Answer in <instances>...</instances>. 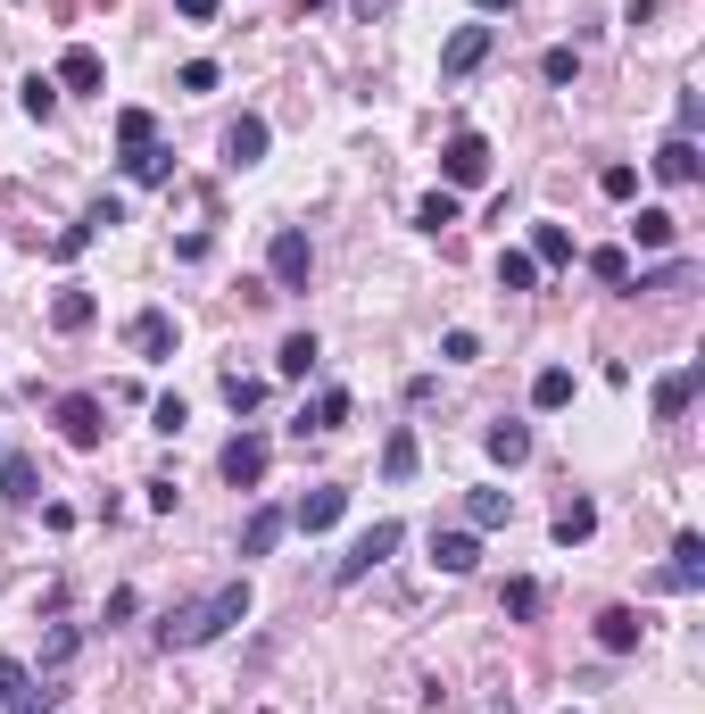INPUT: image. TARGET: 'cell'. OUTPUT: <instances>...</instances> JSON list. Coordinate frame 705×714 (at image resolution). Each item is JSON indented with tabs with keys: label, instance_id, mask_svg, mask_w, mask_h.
Masks as SVG:
<instances>
[{
	"label": "cell",
	"instance_id": "cell-1",
	"mask_svg": "<svg viewBox=\"0 0 705 714\" xmlns=\"http://www.w3.org/2000/svg\"><path fill=\"white\" fill-rule=\"evenodd\" d=\"M242 615H249V582H216L208 599L167 606V623H158V648H208V639L233 632Z\"/></svg>",
	"mask_w": 705,
	"mask_h": 714
},
{
	"label": "cell",
	"instance_id": "cell-2",
	"mask_svg": "<svg viewBox=\"0 0 705 714\" xmlns=\"http://www.w3.org/2000/svg\"><path fill=\"white\" fill-rule=\"evenodd\" d=\"M399 540H407V524H399V515H382V524H366V532H357L349 548H340L333 582H366L373 565H390V557H399Z\"/></svg>",
	"mask_w": 705,
	"mask_h": 714
},
{
	"label": "cell",
	"instance_id": "cell-3",
	"mask_svg": "<svg viewBox=\"0 0 705 714\" xmlns=\"http://www.w3.org/2000/svg\"><path fill=\"white\" fill-rule=\"evenodd\" d=\"M440 175H448V191H473V183H490V142L473 125H457L440 142Z\"/></svg>",
	"mask_w": 705,
	"mask_h": 714
},
{
	"label": "cell",
	"instance_id": "cell-4",
	"mask_svg": "<svg viewBox=\"0 0 705 714\" xmlns=\"http://www.w3.org/2000/svg\"><path fill=\"white\" fill-rule=\"evenodd\" d=\"M266 275H275V291H307L316 249H307V233H299V225H282L275 242H266Z\"/></svg>",
	"mask_w": 705,
	"mask_h": 714
},
{
	"label": "cell",
	"instance_id": "cell-5",
	"mask_svg": "<svg viewBox=\"0 0 705 714\" xmlns=\"http://www.w3.org/2000/svg\"><path fill=\"white\" fill-rule=\"evenodd\" d=\"M490 51H499V25H457V34L440 42V83H465Z\"/></svg>",
	"mask_w": 705,
	"mask_h": 714
},
{
	"label": "cell",
	"instance_id": "cell-6",
	"mask_svg": "<svg viewBox=\"0 0 705 714\" xmlns=\"http://www.w3.org/2000/svg\"><path fill=\"white\" fill-rule=\"evenodd\" d=\"M266 457H275V449H266L258 433H233V440H224V457H216V473H224L233 490H258V482H266Z\"/></svg>",
	"mask_w": 705,
	"mask_h": 714
},
{
	"label": "cell",
	"instance_id": "cell-7",
	"mask_svg": "<svg viewBox=\"0 0 705 714\" xmlns=\"http://www.w3.org/2000/svg\"><path fill=\"white\" fill-rule=\"evenodd\" d=\"M125 341H133L142 366H167V357H175V316H167V308H142V316L125 324Z\"/></svg>",
	"mask_w": 705,
	"mask_h": 714
},
{
	"label": "cell",
	"instance_id": "cell-8",
	"mask_svg": "<svg viewBox=\"0 0 705 714\" xmlns=\"http://www.w3.org/2000/svg\"><path fill=\"white\" fill-rule=\"evenodd\" d=\"M266 142H275V125H266L258 109H242L233 125H224V167H258V158H266Z\"/></svg>",
	"mask_w": 705,
	"mask_h": 714
},
{
	"label": "cell",
	"instance_id": "cell-9",
	"mask_svg": "<svg viewBox=\"0 0 705 714\" xmlns=\"http://www.w3.org/2000/svg\"><path fill=\"white\" fill-rule=\"evenodd\" d=\"M58 433H67L75 449H100V433H109V424H100V399L92 391H67V399H58Z\"/></svg>",
	"mask_w": 705,
	"mask_h": 714
},
{
	"label": "cell",
	"instance_id": "cell-10",
	"mask_svg": "<svg viewBox=\"0 0 705 714\" xmlns=\"http://www.w3.org/2000/svg\"><path fill=\"white\" fill-rule=\"evenodd\" d=\"M340 515H349V490H340V482H324V490H307V499L291 507V524H299V532H333Z\"/></svg>",
	"mask_w": 705,
	"mask_h": 714
},
{
	"label": "cell",
	"instance_id": "cell-11",
	"mask_svg": "<svg viewBox=\"0 0 705 714\" xmlns=\"http://www.w3.org/2000/svg\"><path fill=\"white\" fill-rule=\"evenodd\" d=\"M648 167H656V183L681 191V183H697V175H705V158H697V142H689V133H672V142L648 158Z\"/></svg>",
	"mask_w": 705,
	"mask_h": 714
},
{
	"label": "cell",
	"instance_id": "cell-12",
	"mask_svg": "<svg viewBox=\"0 0 705 714\" xmlns=\"http://www.w3.org/2000/svg\"><path fill=\"white\" fill-rule=\"evenodd\" d=\"M656 582H664V590H697V582H705V540H697V532H681V540H672V565L656 573Z\"/></svg>",
	"mask_w": 705,
	"mask_h": 714
},
{
	"label": "cell",
	"instance_id": "cell-13",
	"mask_svg": "<svg viewBox=\"0 0 705 714\" xmlns=\"http://www.w3.org/2000/svg\"><path fill=\"white\" fill-rule=\"evenodd\" d=\"M51 83H67V92H100V83H109V67H100L92 42H75V51L58 58V76H51Z\"/></svg>",
	"mask_w": 705,
	"mask_h": 714
},
{
	"label": "cell",
	"instance_id": "cell-14",
	"mask_svg": "<svg viewBox=\"0 0 705 714\" xmlns=\"http://www.w3.org/2000/svg\"><path fill=\"white\" fill-rule=\"evenodd\" d=\"M51 324H58V333H92V324H100V300L83 291V282H67V291L51 300Z\"/></svg>",
	"mask_w": 705,
	"mask_h": 714
},
{
	"label": "cell",
	"instance_id": "cell-15",
	"mask_svg": "<svg viewBox=\"0 0 705 714\" xmlns=\"http://www.w3.org/2000/svg\"><path fill=\"white\" fill-rule=\"evenodd\" d=\"M697 382H705V366H697V357H689V366H672V375L656 382V415H664V424H672V415H681L689 399H697Z\"/></svg>",
	"mask_w": 705,
	"mask_h": 714
},
{
	"label": "cell",
	"instance_id": "cell-16",
	"mask_svg": "<svg viewBox=\"0 0 705 714\" xmlns=\"http://www.w3.org/2000/svg\"><path fill=\"white\" fill-rule=\"evenodd\" d=\"M282 532H291V507H258V515L242 524V557H275Z\"/></svg>",
	"mask_w": 705,
	"mask_h": 714
},
{
	"label": "cell",
	"instance_id": "cell-17",
	"mask_svg": "<svg viewBox=\"0 0 705 714\" xmlns=\"http://www.w3.org/2000/svg\"><path fill=\"white\" fill-rule=\"evenodd\" d=\"M340 424H349V391H340V382H324L316 408H299V433H340Z\"/></svg>",
	"mask_w": 705,
	"mask_h": 714
},
{
	"label": "cell",
	"instance_id": "cell-18",
	"mask_svg": "<svg viewBox=\"0 0 705 714\" xmlns=\"http://www.w3.org/2000/svg\"><path fill=\"white\" fill-rule=\"evenodd\" d=\"M432 565H440V573H473V565H482V540H473V532H432Z\"/></svg>",
	"mask_w": 705,
	"mask_h": 714
},
{
	"label": "cell",
	"instance_id": "cell-19",
	"mask_svg": "<svg viewBox=\"0 0 705 714\" xmlns=\"http://www.w3.org/2000/svg\"><path fill=\"white\" fill-rule=\"evenodd\" d=\"M0 499H9V507H34V499H42L34 457H0Z\"/></svg>",
	"mask_w": 705,
	"mask_h": 714
},
{
	"label": "cell",
	"instance_id": "cell-20",
	"mask_svg": "<svg viewBox=\"0 0 705 714\" xmlns=\"http://www.w3.org/2000/svg\"><path fill=\"white\" fill-rule=\"evenodd\" d=\"M597 648H606V657H631L639 648V615L631 606H606V615H597Z\"/></svg>",
	"mask_w": 705,
	"mask_h": 714
},
{
	"label": "cell",
	"instance_id": "cell-21",
	"mask_svg": "<svg viewBox=\"0 0 705 714\" xmlns=\"http://www.w3.org/2000/svg\"><path fill=\"white\" fill-rule=\"evenodd\" d=\"M482 449L499 457V466H523V457H531V424H506V415H499V424L482 433Z\"/></svg>",
	"mask_w": 705,
	"mask_h": 714
},
{
	"label": "cell",
	"instance_id": "cell-22",
	"mask_svg": "<svg viewBox=\"0 0 705 714\" xmlns=\"http://www.w3.org/2000/svg\"><path fill=\"white\" fill-rule=\"evenodd\" d=\"M531 408H548V415L573 408V366H539L531 375Z\"/></svg>",
	"mask_w": 705,
	"mask_h": 714
},
{
	"label": "cell",
	"instance_id": "cell-23",
	"mask_svg": "<svg viewBox=\"0 0 705 714\" xmlns=\"http://www.w3.org/2000/svg\"><path fill=\"white\" fill-rule=\"evenodd\" d=\"M631 242H639V249H672V242H681L672 208H639V216H631Z\"/></svg>",
	"mask_w": 705,
	"mask_h": 714
},
{
	"label": "cell",
	"instance_id": "cell-24",
	"mask_svg": "<svg viewBox=\"0 0 705 714\" xmlns=\"http://www.w3.org/2000/svg\"><path fill=\"white\" fill-rule=\"evenodd\" d=\"M316 333H291V341H282V349H275V366H282V375H291V382H307V375H316Z\"/></svg>",
	"mask_w": 705,
	"mask_h": 714
},
{
	"label": "cell",
	"instance_id": "cell-25",
	"mask_svg": "<svg viewBox=\"0 0 705 714\" xmlns=\"http://www.w3.org/2000/svg\"><path fill=\"white\" fill-rule=\"evenodd\" d=\"M149 142H158V116H149V109H116V150H149Z\"/></svg>",
	"mask_w": 705,
	"mask_h": 714
},
{
	"label": "cell",
	"instance_id": "cell-26",
	"mask_svg": "<svg viewBox=\"0 0 705 714\" xmlns=\"http://www.w3.org/2000/svg\"><path fill=\"white\" fill-rule=\"evenodd\" d=\"M531 266H573V233L564 225H531Z\"/></svg>",
	"mask_w": 705,
	"mask_h": 714
},
{
	"label": "cell",
	"instance_id": "cell-27",
	"mask_svg": "<svg viewBox=\"0 0 705 714\" xmlns=\"http://www.w3.org/2000/svg\"><path fill=\"white\" fill-rule=\"evenodd\" d=\"M590 532H597V507H590V499H564V507H557V540H564V548H581Z\"/></svg>",
	"mask_w": 705,
	"mask_h": 714
},
{
	"label": "cell",
	"instance_id": "cell-28",
	"mask_svg": "<svg viewBox=\"0 0 705 714\" xmlns=\"http://www.w3.org/2000/svg\"><path fill=\"white\" fill-rule=\"evenodd\" d=\"M506 515H515V507H506V490H473V499H465V524H473V532H499Z\"/></svg>",
	"mask_w": 705,
	"mask_h": 714
},
{
	"label": "cell",
	"instance_id": "cell-29",
	"mask_svg": "<svg viewBox=\"0 0 705 714\" xmlns=\"http://www.w3.org/2000/svg\"><path fill=\"white\" fill-rule=\"evenodd\" d=\"M125 175H133V183H167V175H175V150H158V142H149V150L125 158Z\"/></svg>",
	"mask_w": 705,
	"mask_h": 714
},
{
	"label": "cell",
	"instance_id": "cell-30",
	"mask_svg": "<svg viewBox=\"0 0 705 714\" xmlns=\"http://www.w3.org/2000/svg\"><path fill=\"white\" fill-rule=\"evenodd\" d=\"M531 282H539L531 249H499V291H531Z\"/></svg>",
	"mask_w": 705,
	"mask_h": 714
},
{
	"label": "cell",
	"instance_id": "cell-31",
	"mask_svg": "<svg viewBox=\"0 0 705 714\" xmlns=\"http://www.w3.org/2000/svg\"><path fill=\"white\" fill-rule=\"evenodd\" d=\"M415 457H424V449H415V433H390V440H382V473H390V482H407Z\"/></svg>",
	"mask_w": 705,
	"mask_h": 714
},
{
	"label": "cell",
	"instance_id": "cell-32",
	"mask_svg": "<svg viewBox=\"0 0 705 714\" xmlns=\"http://www.w3.org/2000/svg\"><path fill=\"white\" fill-rule=\"evenodd\" d=\"M415 225H424V233L457 225V191H424V200H415Z\"/></svg>",
	"mask_w": 705,
	"mask_h": 714
},
{
	"label": "cell",
	"instance_id": "cell-33",
	"mask_svg": "<svg viewBox=\"0 0 705 714\" xmlns=\"http://www.w3.org/2000/svg\"><path fill=\"white\" fill-rule=\"evenodd\" d=\"M499 606H506V615H515V623H531V615H539V582H531V573H515Z\"/></svg>",
	"mask_w": 705,
	"mask_h": 714
},
{
	"label": "cell",
	"instance_id": "cell-34",
	"mask_svg": "<svg viewBox=\"0 0 705 714\" xmlns=\"http://www.w3.org/2000/svg\"><path fill=\"white\" fill-rule=\"evenodd\" d=\"M18 100H25V116L42 125V116L58 109V83H51V76H25V83H18Z\"/></svg>",
	"mask_w": 705,
	"mask_h": 714
},
{
	"label": "cell",
	"instance_id": "cell-35",
	"mask_svg": "<svg viewBox=\"0 0 705 714\" xmlns=\"http://www.w3.org/2000/svg\"><path fill=\"white\" fill-rule=\"evenodd\" d=\"M258 399H266V382H258V375H224V408H233V415H249Z\"/></svg>",
	"mask_w": 705,
	"mask_h": 714
},
{
	"label": "cell",
	"instance_id": "cell-36",
	"mask_svg": "<svg viewBox=\"0 0 705 714\" xmlns=\"http://www.w3.org/2000/svg\"><path fill=\"white\" fill-rule=\"evenodd\" d=\"M109 225H125V200H116V191H100V200L83 208V233H109Z\"/></svg>",
	"mask_w": 705,
	"mask_h": 714
},
{
	"label": "cell",
	"instance_id": "cell-37",
	"mask_svg": "<svg viewBox=\"0 0 705 714\" xmlns=\"http://www.w3.org/2000/svg\"><path fill=\"white\" fill-rule=\"evenodd\" d=\"M539 76H548V83H573V76H581V51H564V42H557V51L539 58Z\"/></svg>",
	"mask_w": 705,
	"mask_h": 714
},
{
	"label": "cell",
	"instance_id": "cell-38",
	"mask_svg": "<svg viewBox=\"0 0 705 714\" xmlns=\"http://www.w3.org/2000/svg\"><path fill=\"white\" fill-rule=\"evenodd\" d=\"M75 648H83V632H75V623H58V632H51V639H42V665H67V657H75Z\"/></svg>",
	"mask_w": 705,
	"mask_h": 714
},
{
	"label": "cell",
	"instance_id": "cell-39",
	"mask_svg": "<svg viewBox=\"0 0 705 714\" xmlns=\"http://www.w3.org/2000/svg\"><path fill=\"white\" fill-rule=\"evenodd\" d=\"M590 275L597 282H631V258H623V249H590Z\"/></svg>",
	"mask_w": 705,
	"mask_h": 714
},
{
	"label": "cell",
	"instance_id": "cell-40",
	"mask_svg": "<svg viewBox=\"0 0 705 714\" xmlns=\"http://www.w3.org/2000/svg\"><path fill=\"white\" fill-rule=\"evenodd\" d=\"M149 424H158V433H183V424H191V408H183V399H158V408H149Z\"/></svg>",
	"mask_w": 705,
	"mask_h": 714
},
{
	"label": "cell",
	"instance_id": "cell-41",
	"mask_svg": "<svg viewBox=\"0 0 705 714\" xmlns=\"http://www.w3.org/2000/svg\"><path fill=\"white\" fill-rule=\"evenodd\" d=\"M440 357H448V366H473V357H482V341H473V333H465V324H457V333L440 341Z\"/></svg>",
	"mask_w": 705,
	"mask_h": 714
},
{
	"label": "cell",
	"instance_id": "cell-42",
	"mask_svg": "<svg viewBox=\"0 0 705 714\" xmlns=\"http://www.w3.org/2000/svg\"><path fill=\"white\" fill-rule=\"evenodd\" d=\"M597 191H606V200H631V191H639V167H606V175H597Z\"/></svg>",
	"mask_w": 705,
	"mask_h": 714
},
{
	"label": "cell",
	"instance_id": "cell-43",
	"mask_svg": "<svg viewBox=\"0 0 705 714\" xmlns=\"http://www.w3.org/2000/svg\"><path fill=\"white\" fill-rule=\"evenodd\" d=\"M697 125H705V100L681 92V109H672V133H689V142H697Z\"/></svg>",
	"mask_w": 705,
	"mask_h": 714
},
{
	"label": "cell",
	"instance_id": "cell-44",
	"mask_svg": "<svg viewBox=\"0 0 705 714\" xmlns=\"http://www.w3.org/2000/svg\"><path fill=\"white\" fill-rule=\"evenodd\" d=\"M183 92H216V58H191V67H183Z\"/></svg>",
	"mask_w": 705,
	"mask_h": 714
},
{
	"label": "cell",
	"instance_id": "cell-45",
	"mask_svg": "<svg viewBox=\"0 0 705 714\" xmlns=\"http://www.w3.org/2000/svg\"><path fill=\"white\" fill-rule=\"evenodd\" d=\"M0 714H51V690H18V698H9Z\"/></svg>",
	"mask_w": 705,
	"mask_h": 714
},
{
	"label": "cell",
	"instance_id": "cell-46",
	"mask_svg": "<svg viewBox=\"0 0 705 714\" xmlns=\"http://www.w3.org/2000/svg\"><path fill=\"white\" fill-rule=\"evenodd\" d=\"M18 690H25V665H9V657H0V706H9Z\"/></svg>",
	"mask_w": 705,
	"mask_h": 714
},
{
	"label": "cell",
	"instance_id": "cell-47",
	"mask_svg": "<svg viewBox=\"0 0 705 714\" xmlns=\"http://www.w3.org/2000/svg\"><path fill=\"white\" fill-rule=\"evenodd\" d=\"M656 9H664V0H623V18H631V25H648Z\"/></svg>",
	"mask_w": 705,
	"mask_h": 714
},
{
	"label": "cell",
	"instance_id": "cell-48",
	"mask_svg": "<svg viewBox=\"0 0 705 714\" xmlns=\"http://www.w3.org/2000/svg\"><path fill=\"white\" fill-rule=\"evenodd\" d=\"M175 9H183L191 25H208V18H216V0H175Z\"/></svg>",
	"mask_w": 705,
	"mask_h": 714
},
{
	"label": "cell",
	"instance_id": "cell-49",
	"mask_svg": "<svg viewBox=\"0 0 705 714\" xmlns=\"http://www.w3.org/2000/svg\"><path fill=\"white\" fill-rule=\"evenodd\" d=\"M473 9H482V18H490V9H515V0H473Z\"/></svg>",
	"mask_w": 705,
	"mask_h": 714
},
{
	"label": "cell",
	"instance_id": "cell-50",
	"mask_svg": "<svg viewBox=\"0 0 705 714\" xmlns=\"http://www.w3.org/2000/svg\"><path fill=\"white\" fill-rule=\"evenodd\" d=\"M564 714H581V706H564Z\"/></svg>",
	"mask_w": 705,
	"mask_h": 714
}]
</instances>
